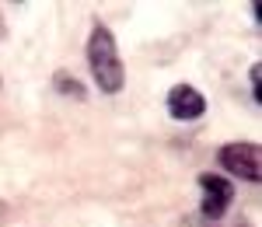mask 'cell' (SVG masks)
I'll return each instance as SVG.
<instances>
[{"label":"cell","mask_w":262,"mask_h":227,"mask_svg":"<svg viewBox=\"0 0 262 227\" xmlns=\"http://www.w3.org/2000/svg\"><path fill=\"white\" fill-rule=\"evenodd\" d=\"M88 66L95 74V81L105 95H119L122 81H126V70H122L119 49H116V39L105 25H95L91 28V39H88Z\"/></svg>","instance_id":"obj_1"},{"label":"cell","mask_w":262,"mask_h":227,"mask_svg":"<svg viewBox=\"0 0 262 227\" xmlns=\"http://www.w3.org/2000/svg\"><path fill=\"white\" fill-rule=\"evenodd\" d=\"M252 95H255V102L262 98V91H259V66H252Z\"/></svg>","instance_id":"obj_6"},{"label":"cell","mask_w":262,"mask_h":227,"mask_svg":"<svg viewBox=\"0 0 262 227\" xmlns=\"http://www.w3.org/2000/svg\"><path fill=\"white\" fill-rule=\"evenodd\" d=\"M221 165L238 175L245 182H259L262 178V157H259V144L255 140H234V144L221 147Z\"/></svg>","instance_id":"obj_2"},{"label":"cell","mask_w":262,"mask_h":227,"mask_svg":"<svg viewBox=\"0 0 262 227\" xmlns=\"http://www.w3.org/2000/svg\"><path fill=\"white\" fill-rule=\"evenodd\" d=\"M56 87H60L63 95H74V98H84V87L77 77H70V74H56Z\"/></svg>","instance_id":"obj_5"},{"label":"cell","mask_w":262,"mask_h":227,"mask_svg":"<svg viewBox=\"0 0 262 227\" xmlns=\"http://www.w3.org/2000/svg\"><path fill=\"white\" fill-rule=\"evenodd\" d=\"M168 112L175 119H200L203 112H206V98L192 84H175L168 91Z\"/></svg>","instance_id":"obj_4"},{"label":"cell","mask_w":262,"mask_h":227,"mask_svg":"<svg viewBox=\"0 0 262 227\" xmlns=\"http://www.w3.org/2000/svg\"><path fill=\"white\" fill-rule=\"evenodd\" d=\"M200 189H203V213L206 217H224L231 199H234V186L224 175H200Z\"/></svg>","instance_id":"obj_3"}]
</instances>
